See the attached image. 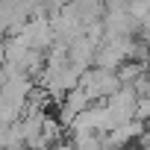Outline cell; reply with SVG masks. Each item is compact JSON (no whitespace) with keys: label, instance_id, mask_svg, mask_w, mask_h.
Here are the masks:
<instances>
[{"label":"cell","instance_id":"cell-4","mask_svg":"<svg viewBox=\"0 0 150 150\" xmlns=\"http://www.w3.org/2000/svg\"><path fill=\"white\" fill-rule=\"evenodd\" d=\"M135 118H138V121H144V124L150 127V94H147V97H138V109H135Z\"/></svg>","mask_w":150,"mask_h":150},{"label":"cell","instance_id":"cell-1","mask_svg":"<svg viewBox=\"0 0 150 150\" xmlns=\"http://www.w3.org/2000/svg\"><path fill=\"white\" fill-rule=\"evenodd\" d=\"M80 86L88 91V97H91V103H103V100H109L112 94H118L121 91V77H118V71H112V68H88L86 74H83V80H80Z\"/></svg>","mask_w":150,"mask_h":150},{"label":"cell","instance_id":"cell-3","mask_svg":"<svg viewBox=\"0 0 150 150\" xmlns=\"http://www.w3.org/2000/svg\"><path fill=\"white\" fill-rule=\"evenodd\" d=\"M74 150H103V132H68Z\"/></svg>","mask_w":150,"mask_h":150},{"label":"cell","instance_id":"cell-2","mask_svg":"<svg viewBox=\"0 0 150 150\" xmlns=\"http://www.w3.org/2000/svg\"><path fill=\"white\" fill-rule=\"evenodd\" d=\"M147 62H135V59H127L121 68H118V77H121V83L124 86H135L141 77H144V74H147Z\"/></svg>","mask_w":150,"mask_h":150}]
</instances>
